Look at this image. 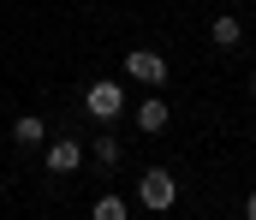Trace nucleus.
<instances>
[{"instance_id": "f03ea898", "label": "nucleus", "mask_w": 256, "mask_h": 220, "mask_svg": "<svg viewBox=\"0 0 256 220\" xmlns=\"http://www.w3.org/2000/svg\"><path fill=\"white\" fill-rule=\"evenodd\" d=\"M137 203H143V209H155V215H167V209L179 203V179H173L167 167H149V173L137 179Z\"/></svg>"}, {"instance_id": "20e7f679", "label": "nucleus", "mask_w": 256, "mask_h": 220, "mask_svg": "<svg viewBox=\"0 0 256 220\" xmlns=\"http://www.w3.org/2000/svg\"><path fill=\"white\" fill-rule=\"evenodd\" d=\"M90 161V149L78 143V137H60V143H42V167L54 173V179H72L78 167Z\"/></svg>"}, {"instance_id": "9b49d317", "label": "nucleus", "mask_w": 256, "mask_h": 220, "mask_svg": "<svg viewBox=\"0 0 256 220\" xmlns=\"http://www.w3.org/2000/svg\"><path fill=\"white\" fill-rule=\"evenodd\" d=\"M250 95H256V72H250Z\"/></svg>"}, {"instance_id": "6e6552de", "label": "nucleus", "mask_w": 256, "mask_h": 220, "mask_svg": "<svg viewBox=\"0 0 256 220\" xmlns=\"http://www.w3.org/2000/svg\"><path fill=\"white\" fill-rule=\"evenodd\" d=\"M208 42L226 54V48H238V42H244V24H238V18H214V24H208Z\"/></svg>"}, {"instance_id": "0eeeda50", "label": "nucleus", "mask_w": 256, "mask_h": 220, "mask_svg": "<svg viewBox=\"0 0 256 220\" xmlns=\"http://www.w3.org/2000/svg\"><path fill=\"white\" fill-rule=\"evenodd\" d=\"M90 161H96V167H108V173H114V167H120V161H126V143H120V137H114V131H102V137H96V143H90Z\"/></svg>"}, {"instance_id": "39448f33", "label": "nucleus", "mask_w": 256, "mask_h": 220, "mask_svg": "<svg viewBox=\"0 0 256 220\" xmlns=\"http://www.w3.org/2000/svg\"><path fill=\"white\" fill-rule=\"evenodd\" d=\"M167 119H173V107H167L161 95H143V101H137V131L155 137V131H167Z\"/></svg>"}, {"instance_id": "9d476101", "label": "nucleus", "mask_w": 256, "mask_h": 220, "mask_svg": "<svg viewBox=\"0 0 256 220\" xmlns=\"http://www.w3.org/2000/svg\"><path fill=\"white\" fill-rule=\"evenodd\" d=\"M244 220H256V191H250V197H244Z\"/></svg>"}, {"instance_id": "423d86ee", "label": "nucleus", "mask_w": 256, "mask_h": 220, "mask_svg": "<svg viewBox=\"0 0 256 220\" xmlns=\"http://www.w3.org/2000/svg\"><path fill=\"white\" fill-rule=\"evenodd\" d=\"M12 143L18 149H42L48 143V125H42L36 113H18V119H12Z\"/></svg>"}, {"instance_id": "1a4fd4ad", "label": "nucleus", "mask_w": 256, "mask_h": 220, "mask_svg": "<svg viewBox=\"0 0 256 220\" xmlns=\"http://www.w3.org/2000/svg\"><path fill=\"white\" fill-rule=\"evenodd\" d=\"M90 220H131V203L108 191V197H96V209H90Z\"/></svg>"}, {"instance_id": "7ed1b4c3", "label": "nucleus", "mask_w": 256, "mask_h": 220, "mask_svg": "<svg viewBox=\"0 0 256 220\" xmlns=\"http://www.w3.org/2000/svg\"><path fill=\"white\" fill-rule=\"evenodd\" d=\"M126 77L143 83V89H161V83H167V54H155V48H131V54H126Z\"/></svg>"}, {"instance_id": "f257e3e1", "label": "nucleus", "mask_w": 256, "mask_h": 220, "mask_svg": "<svg viewBox=\"0 0 256 220\" xmlns=\"http://www.w3.org/2000/svg\"><path fill=\"white\" fill-rule=\"evenodd\" d=\"M84 113H90V119H102V125H114V119L126 113V89H120L114 77H96V83L84 89Z\"/></svg>"}]
</instances>
